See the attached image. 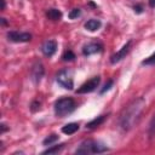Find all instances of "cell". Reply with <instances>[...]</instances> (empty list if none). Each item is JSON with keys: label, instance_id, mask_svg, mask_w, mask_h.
Here are the masks:
<instances>
[{"label": "cell", "instance_id": "13", "mask_svg": "<svg viewBox=\"0 0 155 155\" xmlns=\"http://www.w3.org/2000/svg\"><path fill=\"white\" fill-rule=\"evenodd\" d=\"M101 25H102V23H101V21H98V19H90V21H87V22L85 23V28H86L87 30H90V31L98 30V29L101 28Z\"/></svg>", "mask_w": 155, "mask_h": 155}, {"label": "cell", "instance_id": "15", "mask_svg": "<svg viewBox=\"0 0 155 155\" xmlns=\"http://www.w3.org/2000/svg\"><path fill=\"white\" fill-rule=\"evenodd\" d=\"M108 150V147L107 145H103V144H101V143H97V142H94V144H93V148H92V154H99V153H104V151H107Z\"/></svg>", "mask_w": 155, "mask_h": 155}, {"label": "cell", "instance_id": "26", "mask_svg": "<svg viewBox=\"0 0 155 155\" xmlns=\"http://www.w3.org/2000/svg\"><path fill=\"white\" fill-rule=\"evenodd\" d=\"M0 4H1L0 10H5V0H0Z\"/></svg>", "mask_w": 155, "mask_h": 155}, {"label": "cell", "instance_id": "25", "mask_svg": "<svg viewBox=\"0 0 155 155\" xmlns=\"http://www.w3.org/2000/svg\"><path fill=\"white\" fill-rule=\"evenodd\" d=\"M6 130H7L6 125H5V124H1V133H4V132H5Z\"/></svg>", "mask_w": 155, "mask_h": 155}, {"label": "cell", "instance_id": "22", "mask_svg": "<svg viewBox=\"0 0 155 155\" xmlns=\"http://www.w3.org/2000/svg\"><path fill=\"white\" fill-rule=\"evenodd\" d=\"M113 86V80H108L107 81V84L104 85V87L101 90V93H104L105 91H108V90H110V87Z\"/></svg>", "mask_w": 155, "mask_h": 155}, {"label": "cell", "instance_id": "14", "mask_svg": "<svg viewBox=\"0 0 155 155\" xmlns=\"http://www.w3.org/2000/svg\"><path fill=\"white\" fill-rule=\"evenodd\" d=\"M46 15H47V17H48L50 19H52V21H58V19L62 18V12H61L59 10H57V8H50V10L46 12Z\"/></svg>", "mask_w": 155, "mask_h": 155}, {"label": "cell", "instance_id": "7", "mask_svg": "<svg viewBox=\"0 0 155 155\" xmlns=\"http://www.w3.org/2000/svg\"><path fill=\"white\" fill-rule=\"evenodd\" d=\"M131 41H127L124 46H122V48L120 50V51H117L116 53H114L111 57H110V62L113 63V64H115V63H117V62H120L122 58H125L126 57V54H127V52L130 51V47H131Z\"/></svg>", "mask_w": 155, "mask_h": 155}, {"label": "cell", "instance_id": "6", "mask_svg": "<svg viewBox=\"0 0 155 155\" xmlns=\"http://www.w3.org/2000/svg\"><path fill=\"white\" fill-rule=\"evenodd\" d=\"M7 38L13 42H28L31 40V35L29 33H19V31H8Z\"/></svg>", "mask_w": 155, "mask_h": 155}, {"label": "cell", "instance_id": "19", "mask_svg": "<svg viewBox=\"0 0 155 155\" xmlns=\"http://www.w3.org/2000/svg\"><path fill=\"white\" fill-rule=\"evenodd\" d=\"M62 58H63V61H74V58H75V54H74V52L73 51H70V50H68V51H65L64 53H63V56H62Z\"/></svg>", "mask_w": 155, "mask_h": 155}, {"label": "cell", "instance_id": "18", "mask_svg": "<svg viewBox=\"0 0 155 155\" xmlns=\"http://www.w3.org/2000/svg\"><path fill=\"white\" fill-rule=\"evenodd\" d=\"M57 139H58V136L53 133V134H50V136H47V137H46V138L42 140V144H44V145H50V144L54 143Z\"/></svg>", "mask_w": 155, "mask_h": 155}, {"label": "cell", "instance_id": "1", "mask_svg": "<svg viewBox=\"0 0 155 155\" xmlns=\"http://www.w3.org/2000/svg\"><path fill=\"white\" fill-rule=\"evenodd\" d=\"M144 107H145V101L142 97H139V98L132 101L130 104H127L122 109L120 117H119V124H120L121 128L125 131H128L133 126H136Z\"/></svg>", "mask_w": 155, "mask_h": 155}, {"label": "cell", "instance_id": "12", "mask_svg": "<svg viewBox=\"0 0 155 155\" xmlns=\"http://www.w3.org/2000/svg\"><path fill=\"white\" fill-rule=\"evenodd\" d=\"M78 130H79V124H76V122H70V124H67L65 126L62 127V132L64 134H73Z\"/></svg>", "mask_w": 155, "mask_h": 155}, {"label": "cell", "instance_id": "16", "mask_svg": "<svg viewBox=\"0 0 155 155\" xmlns=\"http://www.w3.org/2000/svg\"><path fill=\"white\" fill-rule=\"evenodd\" d=\"M148 136H149V138H153L155 136V113H154V115L149 122V126H148Z\"/></svg>", "mask_w": 155, "mask_h": 155}, {"label": "cell", "instance_id": "28", "mask_svg": "<svg viewBox=\"0 0 155 155\" xmlns=\"http://www.w3.org/2000/svg\"><path fill=\"white\" fill-rule=\"evenodd\" d=\"M0 21H1V24H2V25H6V24H7V22H6V19H5V18H1Z\"/></svg>", "mask_w": 155, "mask_h": 155}, {"label": "cell", "instance_id": "23", "mask_svg": "<svg viewBox=\"0 0 155 155\" xmlns=\"http://www.w3.org/2000/svg\"><path fill=\"white\" fill-rule=\"evenodd\" d=\"M30 109H31V111L39 110V109H40V103H39L38 101H34V102L31 103V105H30Z\"/></svg>", "mask_w": 155, "mask_h": 155}, {"label": "cell", "instance_id": "27", "mask_svg": "<svg viewBox=\"0 0 155 155\" xmlns=\"http://www.w3.org/2000/svg\"><path fill=\"white\" fill-rule=\"evenodd\" d=\"M149 5L150 7H155V0H149Z\"/></svg>", "mask_w": 155, "mask_h": 155}, {"label": "cell", "instance_id": "4", "mask_svg": "<svg viewBox=\"0 0 155 155\" xmlns=\"http://www.w3.org/2000/svg\"><path fill=\"white\" fill-rule=\"evenodd\" d=\"M99 82H101V78L99 76H94V78L90 79L88 81H86L85 84H82L76 90V93H88V92H92V91H94L98 87Z\"/></svg>", "mask_w": 155, "mask_h": 155}, {"label": "cell", "instance_id": "17", "mask_svg": "<svg viewBox=\"0 0 155 155\" xmlns=\"http://www.w3.org/2000/svg\"><path fill=\"white\" fill-rule=\"evenodd\" d=\"M64 145H65V144L54 145V147H52V148H48V149L44 150V151H42V154H54V153H58V151H61V150L64 148Z\"/></svg>", "mask_w": 155, "mask_h": 155}, {"label": "cell", "instance_id": "20", "mask_svg": "<svg viewBox=\"0 0 155 155\" xmlns=\"http://www.w3.org/2000/svg\"><path fill=\"white\" fill-rule=\"evenodd\" d=\"M80 13H81V10L80 8H73L70 12H69V18L70 19H74V18H78L79 16H80Z\"/></svg>", "mask_w": 155, "mask_h": 155}, {"label": "cell", "instance_id": "5", "mask_svg": "<svg viewBox=\"0 0 155 155\" xmlns=\"http://www.w3.org/2000/svg\"><path fill=\"white\" fill-rule=\"evenodd\" d=\"M44 74H45V68H44L42 63H41V62L34 63V65L31 67V73H30L31 80H33L35 84H38V82H40L41 79L44 78Z\"/></svg>", "mask_w": 155, "mask_h": 155}, {"label": "cell", "instance_id": "2", "mask_svg": "<svg viewBox=\"0 0 155 155\" xmlns=\"http://www.w3.org/2000/svg\"><path fill=\"white\" fill-rule=\"evenodd\" d=\"M76 108V103L73 98H61L54 103V113L58 117H64L69 114H71Z\"/></svg>", "mask_w": 155, "mask_h": 155}, {"label": "cell", "instance_id": "8", "mask_svg": "<svg viewBox=\"0 0 155 155\" xmlns=\"http://www.w3.org/2000/svg\"><path fill=\"white\" fill-rule=\"evenodd\" d=\"M41 51L42 53L46 56V57H51L56 53L57 51V42L54 40H48V41H45L42 47H41Z\"/></svg>", "mask_w": 155, "mask_h": 155}, {"label": "cell", "instance_id": "10", "mask_svg": "<svg viewBox=\"0 0 155 155\" xmlns=\"http://www.w3.org/2000/svg\"><path fill=\"white\" fill-rule=\"evenodd\" d=\"M93 144H94V140H92V139L84 140L80 144V147L76 149V154H92Z\"/></svg>", "mask_w": 155, "mask_h": 155}, {"label": "cell", "instance_id": "11", "mask_svg": "<svg viewBox=\"0 0 155 155\" xmlns=\"http://www.w3.org/2000/svg\"><path fill=\"white\" fill-rule=\"evenodd\" d=\"M105 119H107V115H99V116L94 117L93 120H91L90 122H87L86 124V128H94V127L102 125Z\"/></svg>", "mask_w": 155, "mask_h": 155}, {"label": "cell", "instance_id": "21", "mask_svg": "<svg viewBox=\"0 0 155 155\" xmlns=\"http://www.w3.org/2000/svg\"><path fill=\"white\" fill-rule=\"evenodd\" d=\"M142 64H147V65H149V64H155V52H154L150 57L145 58V59L142 62Z\"/></svg>", "mask_w": 155, "mask_h": 155}, {"label": "cell", "instance_id": "3", "mask_svg": "<svg viewBox=\"0 0 155 155\" xmlns=\"http://www.w3.org/2000/svg\"><path fill=\"white\" fill-rule=\"evenodd\" d=\"M57 82H58L62 87H64V88H67V90H73V87H74L73 78H71V75L69 74L68 70H61V71L57 74Z\"/></svg>", "mask_w": 155, "mask_h": 155}, {"label": "cell", "instance_id": "9", "mask_svg": "<svg viewBox=\"0 0 155 155\" xmlns=\"http://www.w3.org/2000/svg\"><path fill=\"white\" fill-rule=\"evenodd\" d=\"M102 51V45L98 44V42H91V44H87L84 48H82V53L85 56H91V54H94V53H98Z\"/></svg>", "mask_w": 155, "mask_h": 155}, {"label": "cell", "instance_id": "24", "mask_svg": "<svg viewBox=\"0 0 155 155\" xmlns=\"http://www.w3.org/2000/svg\"><path fill=\"white\" fill-rule=\"evenodd\" d=\"M134 11H136L137 13H140V12L143 11V7H142V5H137V6H134Z\"/></svg>", "mask_w": 155, "mask_h": 155}]
</instances>
